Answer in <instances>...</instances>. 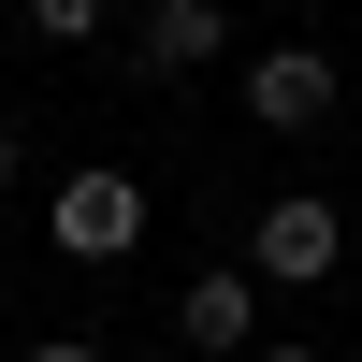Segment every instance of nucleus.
Here are the masks:
<instances>
[{"mask_svg":"<svg viewBox=\"0 0 362 362\" xmlns=\"http://www.w3.org/2000/svg\"><path fill=\"white\" fill-rule=\"evenodd\" d=\"M247 362H334V348H290V334H261V348H247Z\"/></svg>","mask_w":362,"mask_h":362,"instance_id":"obj_9","label":"nucleus"},{"mask_svg":"<svg viewBox=\"0 0 362 362\" xmlns=\"http://www.w3.org/2000/svg\"><path fill=\"white\" fill-rule=\"evenodd\" d=\"M334 261H348V218H334L319 189H276V203L247 218V276H261V290H334Z\"/></svg>","mask_w":362,"mask_h":362,"instance_id":"obj_2","label":"nucleus"},{"mask_svg":"<svg viewBox=\"0 0 362 362\" xmlns=\"http://www.w3.org/2000/svg\"><path fill=\"white\" fill-rule=\"evenodd\" d=\"M247 116L261 131H334V58L319 44H261L247 58Z\"/></svg>","mask_w":362,"mask_h":362,"instance_id":"obj_4","label":"nucleus"},{"mask_svg":"<svg viewBox=\"0 0 362 362\" xmlns=\"http://www.w3.org/2000/svg\"><path fill=\"white\" fill-rule=\"evenodd\" d=\"M174 334H189L203 362H247L261 348V276H247V261H203V276L174 290Z\"/></svg>","mask_w":362,"mask_h":362,"instance_id":"obj_3","label":"nucleus"},{"mask_svg":"<svg viewBox=\"0 0 362 362\" xmlns=\"http://www.w3.org/2000/svg\"><path fill=\"white\" fill-rule=\"evenodd\" d=\"M29 362H102V348H87V334H44V348H29Z\"/></svg>","mask_w":362,"mask_h":362,"instance_id":"obj_8","label":"nucleus"},{"mask_svg":"<svg viewBox=\"0 0 362 362\" xmlns=\"http://www.w3.org/2000/svg\"><path fill=\"white\" fill-rule=\"evenodd\" d=\"M29 29H44V44H87V29H102V0H29Z\"/></svg>","mask_w":362,"mask_h":362,"instance_id":"obj_6","label":"nucleus"},{"mask_svg":"<svg viewBox=\"0 0 362 362\" xmlns=\"http://www.w3.org/2000/svg\"><path fill=\"white\" fill-rule=\"evenodd\" d=\"M15 174H29V131H15V116H0V189H15Z\"/></svg>","mask_w":362,"mask_h":362,"instance_id":"obj_7","label":"nucleus"},{"mask_svg":"<svg viewBox=\"0 0 362 362\" xmlns=\"http://www.w3.org/2000/svg\"><path fill=\"white\" fill-rule=\"evenodd\" d=\"M145 174H116V160H87V174H58V203H44V247L58 261H131L145 247Z\"/></svg>","mask_w":362,"mask_h":362,"instance_id":"obj_1","label":"nucleus"},{"mask_svg":"<svg viewBox=\"0 0 362 362\" xmlns=\"http://www.w3.org/2000/svg\"><path fill=\"white\" fill-rule=\"evenodd\" d=\"M218 44H232V15H218V0H145V29H131V58H145V73H203Z\"/></svg>","mask_w":362,"mask_h":362,"instance_id":"obj_5","label":"nucleus"}]
</instances>
